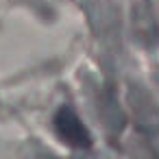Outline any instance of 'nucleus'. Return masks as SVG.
Here are the masks:
<instances>
[{"label":"nucleus","instance_id":"obj_1","mask_svg":"<svg viewBox=\"0 0 159 159\" xmlns=\"http://www.w3.org/2000/svg\"><path fill=\"white\" fill-rule=\"evenodd\" d=\"M55 124H57L59 135H61L68 144H72V146H87V144H89V137H87V133H85L81 120H79L70 109H63V111L57 116Z\"/></svg>","mask_w":159,"mask_h":159}]
</instances>
